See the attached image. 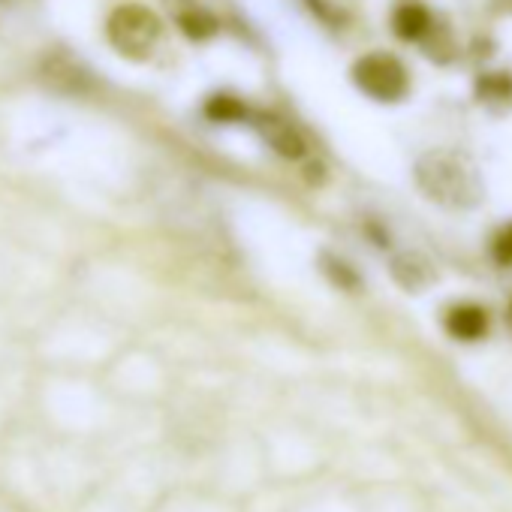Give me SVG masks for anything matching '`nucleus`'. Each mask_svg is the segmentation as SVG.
I'll use <instances>...</instances> for the list:
<instances>
[{
	"mask_svg": "<svg viewBox=\"0 0 512 512\" xmlns=\"http://www.w3.org/2000/svg\"><path fill=\"white\" fill-rule=\"evenodd\" d=\"M205 115H208L211 121H220V124H235V121H247L253 112H250L238 97L214 94V97L205 103Z\"/></svg>",
	"mask_w": 512,
	"mask_h": 512,
	"instance_id": "7",
	"label": "nucleus"
},
{
	"mask_svg": "<svg viewBox=\"0 0 512 512\" xmlns=\"http://www.w3.org/2000/svg\"><path fill=\"white\" fill-rule=\"evenodd\" d=\"M326 266H329L326 272H329L338 284H344V287H356V284H359V281H356V275H353L344 263H338V260H326Z\"/></svg>",
	"mask_w": 512,
	"mask_h": 512,
	"instance_id": "11",
	"label": "nucleus"
},
{
	"mask_svg": "<svg viewBox=\"0 0 512 512\" xmlns=\"http://www.w3.org/2000/svg\"><path fill=\"white\" fill-rule=\"evenodd\" d=\"M253 127L260 130V136L269 142V148H275L281 157L287 160H302L308 154V142L299 133V127H293L287 118L275 115V112H256L250 115Z\"/></svg>",
	"mask_w": 512,
	"mask_h": 512,
	"instance_id": "4",
	"label": "nucleus"
},
{
	"mask_svg": "<svg viewBox=\"0 0 512 512\" xmlns=\"http://www.w3.org/2000/svg\"><path fill=\"white\" fill-rule=\"evenodd\" d=\"M178 28L190 37V40H208L217 31V19L199 7H190L184 13H178Z\"/></svg>",
	"mask_w": 512,
	"mask_h": 512,
	"instance_id": "9",
	"label": "nucleus"
},
{
	"mask_svg": "<svg viewBox=\"0 0 512 512\" xmlns=\"http://www.w3.org/2000/svg\"><path fill=\"white\" fill-rule=\"evenodd\" d=\"M476 94L482 103H512V76L509 73H485L476 82Z\"/></svg>",
	"mask_w": 512,
	"mask_h": 512,
	"instance_id": "8",
	"label": "nucleus"
},
{
	"mask_svg": "<svg viewBox=\"0 0 512 512\" xmlns=\"http://www.w3.org/2000/svg\"><path fill=\"white\" fill-rule=\"evenodd\" d=\"M446 332L458 341H479L488 332V314L479 305H455L446 311Z\"/></svg>",
	"mask_w": 512,
	"mask_h": 512,
	"instance_id": "6",
	"label": "nucleus"
},
{
	"mask_svg": "<svg viewBox=\"0 0 512 512\" xmlns=\"http://www.w3.org/2000/svg\"><path fill=\"white\" fill-rule=\"evenodd\" d=\"M160 19L148 10V7H139V4H124L118 7L109 22H106V37L109 43L127 55V58H148L160 40Z\"/></svg>",
	"mask_w": 512,
	"mask_h": 512,
	"instance_id": "2",
	"label": "nucleus"
},
{
	"mask_svg": "<svg viewBox=\"0 0 512 512\" xmlns=\"http://www.w3.org/2000/svg\"><path fill=\"white\" fill-rule=\"evenodd\" d=\"M353 82L362 94H368L377 103H398L410 91V73L407 67L386 52H371L353 64Z\"/></svg>",
	"mask_w": 512,
	"mask_h": 512,
	"instance_id": "3",
	"label": "nucleus"
},
{
	"mask_svg": "<svg viewBox=\"0 0 512 512\" xmlns=\"http://www.w3.org/2000/svg\"><path fill=\"white\" fill-rule=\"evenodd\" d=\"M431 28H434V19H431L428 7L419 4V0H401L392 13V31L398 40L419 43L431 34Z\"/></svg>",
	"mask_w": 512,
	"mask_h": 512,
	"instance_id": "5",
	"label": "nucleus"
},
{
	"mask_svg": "<svg viewBox=\"0 0 512 512\" xmlns=\"http://www.w3.org/2000/svg\"><path fill=\"white\" fill-rule=\"evenodd\" d=\"M416 181L419 187L443 205L467 208L479 202V178L470 163H464L458 154L449 151H431L416 163Z\"/></svg>",
	"mask_w": 512,
	"mask_h": 512,
	"instance_id": "1",
	"label": "nucleus"
},
{
	"mask_svg": "<svg viewBox=\"0 0 512 512\" xmlns=\"http://www.w3.org/2000/svg\"><path fill=\"white\" fill-rule=\"evenodd\" d=\"M491 260L497 263V266H512V223H506L503 229H497L494 232V238H491Z\"/></svg>",
	"mask_w": 512,
	"mask_h": 512,
	"instance_id": "10",
	"label": "nucleus"
},
{
	"mask_svg": "<svg viewBox=\"0 0 512 512\" xmlns=\"http://www.w3.org/2000/svg\"><path fill=\"white\" fill-rule=\"evenodd\" d=\"M509 323H512V302H509Z\"/></svg>",
	"mask_w": 512,
	"mask_h": 512,
	"instance_id": "12",
	"label": "nucleus"
}]
</instances>
